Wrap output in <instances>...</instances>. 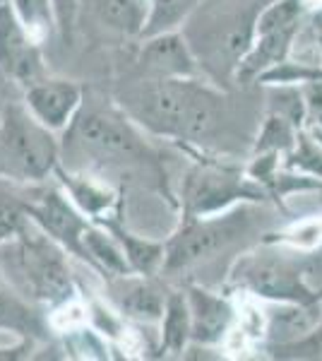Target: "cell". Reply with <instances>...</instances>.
I'll use <instances>...</instances> for the list:
<instances>
[{"instance_id": "1", "label": "cell", "mask_w": 322, "mask_h": 361, "mask_svg": "<svg viewBox=\"0 0 322 361\" xmlns=\"http://www.w3.org/2000/svg\"><path fill=\"white\" fill-rule=\"evenodd\" d=\"M118 106L151 135L202 147L228 128L231 104L216 87L200 78H144L125 85Z\"/></svg>"}, {"instance_id": "2", "label": "cell", "mask_w": 322, "mask_h": 361, "mask_svg": "<svg viewBox=\"0 0 322 361\" xmlns=\"http://www.w3.org/2000/svg\"><path fill=\"white\" fill-rule=\"evenodd\" d=\"M269 236V217L262 202H238L224 212L183 217L166 238V260L161 275L200 272L216 267L221 255L233 260Z\"/></svg>"}, {"instance_id": "3", "label": "cell", "mask_w": 322, "mask_h": 361, "mask_svg": "<svg viewBox=\"0 0 322 361\" xmlns=\"http://www.w3.org/2000/svg\"><path fill=\"white\" fill-rule=\"evenodd\" d=\"M118 102H82L66 130V149L70 157H85L106 178L111 171H154L156 154Z\"/></svg>"}, {"instance_id": "4", "label": "cell", "mask_w": 322, "mask_h": 361, "mask_svg": "<svg viewBox=\"0 0 322 361\" xmlns=\"http://www.w3.org/2000/svg\"><path fill=\"white\" fill-rule=\"evenodd\" d=\"M3 248L10 253V270H0L29 301L61 308L75 299L78 284L66 258L68 250L32 219Z\"/></svg>"}, {"instance_id": "5", "label": "cell", "mask_w": 322, "mask_h": 361, "mask_svg": "<svg viewBox=\"0 0 322 361\" xmlns=\"http://www.w3.org/2000/svg\"><path fill=\"white\" fill-rule=\"evenodd\" d=\"M231 284L260 301H320L306 282V250L265 238L236 258Z\"/></svg>"}, {"instance_id": "6", "label": "cell", "mask_w": 322, "mask_h": 361, "mask_svg": "<svg viewBox=\"0 0 322 361\" xmlns=\"http://www.w3.org/2000/svg\"><path fill=\"white\" fill-rule=\"evenodd\" d=\"M61 164V145L27 109L25 102L5 104L0 114V176L15 183H44Z\"/></svg>"}, {"instance_id": "7", "label": "cell", "mask_w": 322, "mask_h": 361, "mask_svg": "<svg viewBox=\"0 0 322 361\" xmlns=\"http://www.w3.org/2000/svg\"><path fill=\"white\" fill-rule=\"evenodd\" d=\"M308 10L301 0H272L260 10L255 22V37L248 54L236 68V82L248 87L260 80L262 73L289 61L296 39L303 29Z\"/></svg>"}, {"instance_id": "8", "label": "cell", "mask_w": 322, "mask_h": 361, "mask_svg": "<svg viewBox=\"0 0 322 361\" xmlns=\"http://www.w3.org/2000/svg\"><path fill=\"white\" fill-rule=\"evenodd\" d=\"M267 188L260 185L248 171L219 164L197 161L180 183V209L183 217H204L224 212L238 202H265Z\"/></svg>"}, {"instance_id": "9", "label": "cell", "mask_w": 322, "mask_h": 361, "mask_svg": "<svg viewBox=\"0 0 322 361\" xmlns=\"http://www.w3.org/2000/svg\"><path fill=\"white\" fill-rule=\"evenodd\" d=\"M27 217L39 229H44L54 241L61 243L70 255L89 263V255L85 248V231L92 226V219L75 205L63 188H37L25 190Z\"/></svg>"}, {"instance_id": "10", "label": "cell", "mask_w": 322, "mask_h": 361, "mask_svg": "<svg viewBox=\"0 0 322 361\" xmlns=\"http://www.w3.org/2000/svg\"><path fill=\"white\" fill-rule=\"evenodd\" d=\"M0 73L25 90L44 80L39 39L29 32L10 0H0Z\"/></svg>"}, {"instance_id": "11", "label": "cell", "mask_w": 322, "mask_h": 361, "mask_svg": "<svg viewBox=\"0 0 322 361\" xmlns=\"http://www.w3.org/2000/svg\"><path fill=\"white\" fill-rule=\"evenodd\" d=\"M140 42L142 44H140L137 58H135L137 75L171 80H188L202 75L195 49L183 34V29L151 34V37H144Z\"/></svg>"}, {"instance_id": "12", "label": "cell", "mask_w": 322, "mask_h": 361, "mask_svg": "<svg viewBox=\"0 0 322 361\" xmlns=\"http://www.w3.org/2000/svg\"><path fill=\"white\" fill-rule=\"evenodd\" d=\"M171 289L156 279V275H128L106 277V299L118 316L135 320V323H161L166 311V301Z\"/></svg>"}, {"instance_id": "13", "label": "cell", "mask_w": 322, "mask_h": 361, "mask_svg": "<svg viewBox=\"0 0 322 361\" xmlns=\"http://www.w3.org/2000/svg\"><path fill=\"white\" fill-rule=\"evenodd\" d=\"M85 102V90L73 80L44 78L25 90V104L54 133L68 130Z\"/></svg>"}, {"instance_id": "14", "label": "cell", "mask_w": 322, "mask_h": 361, "mask_svg": "<svg viewBox=\"0 0 322 361\" xmlns=\"http://www.w3.org/2000/svg\"><path fill=\"white\" fill-rule=\"evenodd\" d=\"M190 316H192V345L195 347H216L231 335L236 323V306L231 299L212 292L204 284H185Z\"/></svg>"}, {"instance_id": "15", "label": "cell", "mask_w": 322, "mask_h": 361, "mask_svg": "<svg viewBox=\"0 0 322 361\" xmlns=\"http://www.w3.org/2000/svg\"><path fill=\"white\" fill-rule=\"evenodd\" d=\"M265 337L269 347H284L303 340L318 328L322 318L320 301H265Z\"/></svg>"}, {"instance_id": "16", "label": "cell", "mask_w": 322, "mask_h": 361, "mask_svg": "<svg viewBox=\"0 0 322 361\" xmlns=\"http://www.w3.org/2000/svg\"><path fill=\"white\" fill-rule=\"evenodd\" d=\"M54 176L58 178V183L63 185V190L73 197V202L78 205L92 222L101 224L106 222L111 214V209L118 202V195L116 190L106 183V178L101 176H92V173L85 171H73V169H66L58 164Z\"/></svg>"}, {"instance_id": "17", "label": "cell", "mask_w": 322, "mask_h": 361, "mask_svg": "<svg viewBox=\"0 0 322 361\" xmlns=\"http://www.w3.org/2000/svg\"><path fill=\"white\" fill-rule=\"evenodd\" d=\"M0 330L15 333L29 342L49 335V323L34 308V301H29L3 275V270H0Z\"/></svg>"}, {"instance_id": "18", "label": "cell", "mask_w": 322, "mask_h": 361, "mask_svg": "<svg viewBox=\"0 0 322 361\" xmlns=\"http://www.w3.org/2000/svg\"><path fill=\"white\" fill-rule=\"evenodd\" d=\"M106 32L140 39L149 17V0H80Z\"/></svg>"}, {"instance_id": "19", "label": "cell", "mask_w": 322, "mask_h": 361, "mask_svg": "<svg viewBox=\"0 0 322 361\" xmlns=\"http://www.w3.org/2000/svg\"><path fill=\"white\" fill-rule=\"evenodd\" d=\"M101 224L106 226L111 234L116 236V241L120 243L132 272H140V275H161L163 260H166V241H156V238L135 234V231L125 229L120 217H109L106 222H101Z\"/></svg>"}, {"instance_id": "20", "label": "cell", "mask_w": 322, "mask_h": 361, "mask_svg": "<svg viewBox=\"0 0 322 361\" xmlns=\"http://www.w3.org/2000/svg\"><path fill=\"white\" fill-rule=\"evenodd\" d=\"M161 345L159 352L166 357H183L192 345V316L185 289H171L166 301V311L161 316Z\"/></svg>"}, {"instance_id": "21", "label": "cell", "mask_w": 322, "mask_h": 361, "mask_svg": "<svg viewBox=\"0 0 322 361\" xmlns=\"http://www.w3.org/2000/svg\"><path fill=\"white\" fill-rule=\"evenodd\" d=\"M85 248H87V255H89V265L94 267V270L104 272L106 277L132 272L120 243L116 241V236L111 234L104 224L92 222L89 229L85 231Z\"/></svg>"}, {"instance_id": "22", "label": "cell", "mask_w": 322, "mask_h": 361, "mask_svg": "<svg viewBox=\"0 0 322 361\" xmlns=\"http://www.w3.org/2000/svg\"><path fill=\"white\" fill-rule=\"evenodd\" d=\"M298 133L301 128H296L289 118L267 111L253 140V154H291L298 142Z\"/></svg>"}, {"instance_id": "23", "label": "cell", "mask_w": 322, "mask_h": 361, "mask_svg": "<svg viewBox=\"0 0 322 361\" xmlns=\"http://www.w3.org/2000/svg\"><path fill=\"white\" fill-rule=\"evenodd\" d=\"M197 5H200V0H149V17L140 39L180 29L190 20Z\"/></svg>"}, {"instance_id": "24", "label": "cell", "mask_w": 322, "mask_h": 361, "mask_svg": "<svg viewBox=\"0 0 322 361\" xmlns=\"http://www.w3.org/2000/svg\"><path fill=\"white\" fill-rule=\"evenodd\" d=\"M27 219L25 190H17L15 180L0 176V246L20 234Z\"/></svg>"}, {"instance_id": "25", "label": "cell", "mask_w": 322, "mask_h": 361, "mask_svg": "<svg viewBox=\"0 0 322 361\" xmlns=\"http://www.w3.org/2000/svg\"><path fill=\"white\" fill-rule=\"evenodd\" d=\"M267 97V111L279 114L289 118L296 128L306 126V99H303L301 85L296 82H279V85H262Z\"/></svg>"}, {"instance_id": "26", "label": "cell", "mask_w": 322, "mask_h": 361, "mask_svg": "<svg viewBox=\"0 0 322 361\" xmlns=\"http://www.w3.org/2000/svg\"><path fill=\"white\" fill-rule=\"evenodd\" d=\"M15 5L17 15L29 27V32L39 39H46L56 32V13L54 0H10Z\"/></svg>"}, {"instance_id": "27", "label": "cell", "mask_w": 322, "mask_h": 361, "mask_svg": "<svg viewBox=\"0 0 322 361\" xmlns=\"http://www.w3.org/2000/svg\"><path fill=\"white\" fill-rule=\"evenodd\" d=\"M286 166L298 169V171L322 180V147L318 145V140H310L303 130L298 133L294 152L286 154Z\"/></svg>"}, {"instance_id": "28", "label": "cell", "mask_w": 322, "mask_h": 361, "mask_svg": "<svg viewBox=\"0 0 322 361\" xmlns=\"http://www.w3.org/2000/svg\"><path fill=\"white\" fill-rule=\"evenodd\" d=\"M269 352L277 359H322V318L318 328L303 337V340L291 342V345L284 347H269Z\"/></svg>"}, {"instance_id": "29", "label": "cell", "mask_w": 322, "mask_h": 361, "mask_svg": "<svg viewBox=\"0 0 322 361\" xmlns=\"http://www.w3.org/2000/svg\"><path fill=\"white\" fill-rule=\"evenodd\" d=\"M54 13H56V32L66 44H70L78 25L80 13V0H54Z\"/></svg>"}, {"instance_id": "30", "label": "cell", "mask_w": 322, "mask_h": 361, "mask_svg": "<svg viewBox=\"0 0 322 361\" xmlns=\"http://www.w3.org/2000/svg\"><path fill=\"white\" fill-rule=\"evenodd\" d=\"M303 99H306V121L322 128V80L301 82Z\"/></svg>"}, {"instance_id": "31", "label": "cell", "mask_w": 322, "mask_h": 361, "mask_svg": "<svg viewBox=\"0 0 322 361\" xmlns=\"http://www.w3.org/2000/svg\"><path fill=\"white\" fill-rule=\"evenodd\" d=\"M306 282L315 294L322 296V243L313 253H306Z\"/></svg>"}]
</instances>
